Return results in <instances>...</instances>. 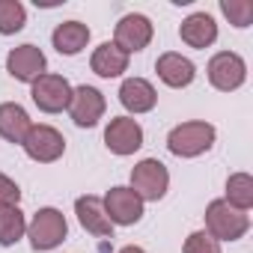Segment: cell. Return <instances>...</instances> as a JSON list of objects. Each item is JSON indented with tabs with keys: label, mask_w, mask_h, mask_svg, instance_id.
<instances>
[{
	"label": "cell",
	"mask_w": 253,
	"mask_h": 253,
	"mask_svg": "<svg viewBox=\"0 0 253 253\" xmlns=\"http://www.w3.org/2000/svg\"><path fill=\"white\" fill-rule=\"evenodd\" d=\"M27 232V220H24V211L18 206H6L0 209V247H12L24 238Z\"/></svg>",
	"instance_id": "ffe728a7"
},
{
	"label": "cell",
	"mask_w": 253,
	"mask_h": 253,
	"mask_svg": "<svg viewBox=\"0 0 253 253\" xmlns=\"http://www.w3.org/2000/svg\"><path fill=\"white\" fill-rule=\"evenodd\" d=\"M152 42V21L140 12H131V15H125L119 18L116 24V33H113V45L122 51V54H137L143 51L146 45Z\"/></svg>",
	"instance_id": "9c48e42d"
},
{
	"label": "cell",
	"mask_w": 253,
	"mask_h": 253,
	"mask_svg": "<svg viewBox=\"0 0 253 253\" xmlns=\"http://www.w3.org/2000/svg\"><path fill=\"white\" fill-rule=\"evenodd\" d=\"M27 24V9L18 0H0V36H15Z\"/></svg>",
	"instance_id": "7402d4cb"
},
{
	"label": "cell",
	"mask_w": 253,
	"mask_h": 253,
	"mask_svg": "<svg viewBox=\"0 0 253 253\" xmlns=\"http://www.w3.org/2000/svg\"><path fill=\"white\" fill-rule=\"evenodd\" d=\"M185 253H220V244L206 229H200V232H191L185 238Z\"/></svg>",
	"instance_id": "cb8c5ba5"
},
{
	"label": "cell",
	"mask_w": 253,
	"mask_h": 253,
	"mask_svg": "<svg viewBox=\"0 0 253 253\" xmlns=\"http://www.w3.org/2000/svg\"><path fill=\"white\" fill-rule=\"evenodd\" d=\"M75 214H78L81 226H84L86 232H92L95 238H113V223H110L107 214H104L101 197H92V194L78 197V200H75Z\"/></svg>",
	"instance_id": "4fadbf2b"
},
{
	"label": "cell",
	"mask_w": 253,
	"mask_h": 253,
	"mask_svg": "<svg viewBox=\"0 0 253 253\" xmlns=\"http://www.w3.org/2000/svg\"><path fill=\"white\" fill-rule=\"evenodd\" d=\"M101 203H104L107 220L116 223V226H131V223H137V220L143 217V200H140L131 188L116 185V188H110V191L104 194Z\"/></svg>",
	"instance_id": "ba28073f"
},
{
	"label": "cell",
	"mask_w": 253,
	"mask_h": 253,
	"mask_svg": "<svg viewBox=\"0 0 253 253\" xmlns=\"http://www.w3.org/2000/svg\"><path fill=\"white\" fill-rule=\"evenodd\" d=\"M119 104L128 113H149L158 104V92L146 78H125L119 86Z\"/></svg>",
	"instance_id": "5bb4252c"
},
{
	"label": "cell",
	"mask_w": 253,
	"mask_h": 253,
	"mask_svg": "<svg viewBox=\"0 0 253 253\" xmlns=\"http://www.w3.org/2000/svg\"><path fill=\"white\" fill-rule=\"evenodd\" d=\"M226 203L238 211H247L253 206V179L247 173H232L226 179Z\"/></svg>",
	"instance_id": "44dd1931"
},
{
	"label": "cell",
	"mask_w": 253,
	"mask_h": 253,
	"mask_svg": "<svg viewBox=\"0 0 253 253\" xmlns=\"http://www.w3.org/2000/svg\"><path fill=\"white\" fill-rule=\"evenodd\" d=\"M51 42H54V48H57L60 54L75 57V54H81V51L86 48V42H89V27L81 24V21H63V24L54 27Z\"/></svg>",
	"instance_id": "d6986e66"
},
{
	"label": "cell",
	"mask_w": 253,
	"mask_h": 253,
	"mask_svg": "<svg viewBox=\"0 0 253 253\" xmlns=\"http://www.w3.org/2000/svg\"><path fill=\"white\" fill-rule=\"evenodd\" d=\"M89 69L98 78H119L122 72H128V54H122L113 42H101L89 57Z\"/></svg>",
	"instance_id": "ac0fdd59"
},
{
	"label": "cell",
	"mask_w": 253,
	"mask_h": 253,
	"mask_svg": "<svg viewBox=\"0 0 253 253\" xmlns=\"http://www.w3.org/2000/svg\"><path fill=\"white\" fill-rule=\"evenodd\" d=\"M119 253H146V250H143V247H137V244H128V247H122Z\"/></svg>",
	"instance_id": "484cf974"
},
{
	"label": "cell",
	"mask_w": 253,
	"mask_h": 253,
	"mask_svg": "<svg viewBox=\"0 0 253 253\" xmlns=\"http://www.w3.org/2000/svg\"><path fill=\"white\" fill-rule=\"evenodd\" d=\"M179 36H182L185 45L203 51V48H211V45H214V39H217V24H214V18H211L209 12H194V15H188V18L182 21Z\"/></svg>",
	"instance_id": "e0dca14e"
},
{
	"label": "cell",
	"mask_w": 253,
	"mask_h": 253,
	"mask_svg": "<svg viewBox=\"0 0 253 253\" xmlns=\"http://www.w3.org/2000/svg\"><path fill=\"white\" fill-rule=\"evenodd\" d=\"M214 125L203 122V119H191V122H182L167 134V149L176 155V158H197L203 152H209L214 146Z\"/></svg>",
	"instance_id": "6da1fadb"
},
{
	"label": "cell",
	"mask_w": 253,
	"mask_h": 253,
	"mask_svg": "<svg viewBox=\"0 0 253 253\" xmlns=\"http://www.w3.org/2000/svg\"><path fill=\"white\" fill-rule=\"evenodd\" d=\"M21 146H24V152H27L33 161H39V164H54V161H60L63 152H66V137L54 128V125H33Z\"/></svg>",
	"instance_id": "8992f818"
},
{
	"label": "cell",
	"mask_w": 253,
	"mask_h": 253,
	"mask_svg": "<svg viewBox=\"0 0 253 253\" xmlns=\"http://www.w3.org/2000/svg\"><path fill=\"white\" fill-rule=\"evenodd\" d=\"M30 95H33V104L42 110V113H63L69 110L72 104V84L63 78V75H42L39 81L30 84Z\"/></svg>",
	"instance_id": "5b68a950"
},
{
	"label": "cell",
	"mask_w": 253,
	"mask_h": 253,
	"mask_svg": "<svg viewBox=\"0 0 253 253\" xmlns=\"http://www.w3.org/2000/svg\"><path fill=\"white\" fill-rule=\"evenodd\" d=\"M250 229L247 211L232 209L226 200H211L206 209V232L220 244V241H238Z\"/></svg>",
	"instance_id": "7a4b0ae2"
},
{
	"label": "cell",
	"mask_w": 253,
	"mask_h": 253,
	"mask_svg": "<svg viewBox=\"0 0 253 253\" xmlns=\"http://www.w3.org/2000/svg\"><path fill=\"white\" fill-rule=\"evenodd\" d=\"M30 128H33V119H30V113L21 107V104H15V101H3L0 104V137H3L6 143H24V137L30 134Z\"/></svg>",
	"instance_id": "2e32d148"
},
{
	"label": "cell",
	"mask_w": 253,
	"mask_h": 253,
	"mask_svg": "<svg viewBox=\"0 0 253 253\" xmlns=\"http://www.w3.org/2000/svg\"><path fill=\"white\" fill-rule=\"evenodd\" d=\"M104 95L95 89V86H75L72 89V104H69V113H72V122L78 128H92L98 125V119L104 116Z\"/></svg>",
	"instance_id": "8fae6325"
},
{
	"label": "cell",
	"mask_w": 253,
	"mask_h": 253,
	"mask_svg": "<svg viewBox=\"0 0 253 253\" xmlns=\"http://www.w3.org/2000/svg\"><path fill=\"white\" fill-rule=\"evenodd\" d=\"M220 12L238 30L250 27V21H253V3H250V0H220Z\"/></svg>",
	"instance_id": "603a6c76"
},
{
	"label": "cell",
	"mask_w": 253,
	"mask_h": 253,
	"mask_svg": "<svg viewBox=\"0 0 253 253\" xmlns=\"http://www.w3.org/2000/svg\"><path fill=\"white\" fill-rule=\"evenodd\" d=\"M209 81L214 89L220 92H232L247 81V63L235 54V51H220L209 60Z\"/></svg>",
	"instance_id": "52a82bcc"
},
{
	"label": "cell",
	"mask_w": 253,
	"mask_h": 253,
	"mask_svg": "<svg viewBox=\"0 0 253 253\" xmlns=\"http://www.w3.org/2000/svg\"><path fill=\"white\" fill-rule=\"evenodd\" d=\"M155 72H158V78H161L167 86H173V89L191 86V84H194V78H197V66H194L188 57L176 54V51L161 54V57H158V63H155Z\"/></svg>",
	"instance_id": "9a60e30c"
},
{
	"label": "cell",
	"mask_w": 253,
	"mask_h": 253,
	"mask_svg": "<svg viewBox=\"0 0 253 253\" xmlns=\"http://www.w3.org/2000/svg\"><path fill=\"white\" fill-rule=\"evenodd\" d=\"M104 146L113 155H134L143 146V128L131 116H116L104 128Z\"/></svg>",
	"instance_id": "30bf717a"
},
{
	"label": "cell",
	"mask_w": 253,
	"mask_h": 253,
	"mask_svg": "<svg viewBox=\"0 0 253 253\" xmlns=\"http://www.w3.org/2000/svg\"><path fill=\"white\" fill-rule=\"evenodd\" d=\"M45 69H48V60L36 45H18L6 54V72L21 84L39 81L45 75Z\"/></svg>",
	"instance_id": "7c38bea8"
},
{
	"label": "cell",
	"mask_w": 253,
	"mask_h": 253,
	"mask_svg": "<svg viewBox=\"0 0 253 253\" xmlns=\"http://www.w3.org/2000/svg\"><path fill=\"white\" fill-rule=\"evenodd\" d=\"M167 188H170V173H167V167L158 158H143L140 164H134V170H131V191L143 203L146 200L149 203L164 200Z\"/></svg>",
	"instance_id": "277c9868"
},
{
	"label": "cell",
	"mask_w": 253,
	"mask_h": 253,
	"mask_svg": "<svg viewBox=\"0 0 253 253\" xmlns=\"http://www.w3.org/2000/svg\"><path fill=\"white\" fill-rule=\"evenodd\" d=\"M18 200H21V188H18L9 176L0 173V209H6V206H18Z\"/></svg>",
	"instance_id": "d4e9b609"
},
{
	"label": "cell",
	"mask_w": 253,
	"mask_h": 253,
	"mask_svg": "<svg viewBox=\"0 0 253 253\" xmlns=\"http://www.w3.org/2000/svg\"><path fill=\"white\" fill-rule=\"evenodd\" d=\"M69 235V223L63 217L60 209H39L33 214V220L27 223V238H30V247L36 253H45V250H54L66 241Z\"/></svg>",
	"instance_id": "3957f363"
}]
</instances>
